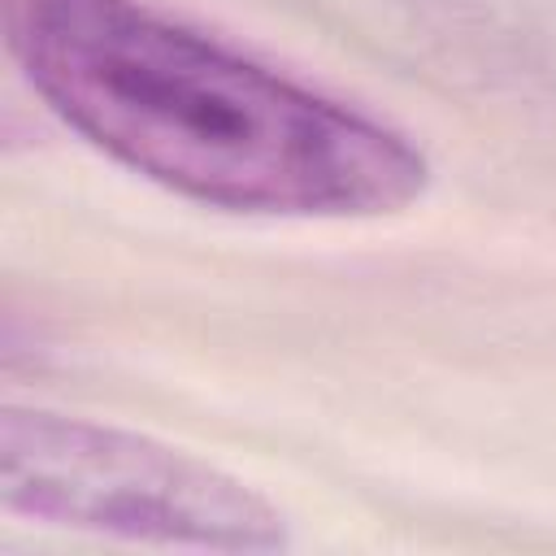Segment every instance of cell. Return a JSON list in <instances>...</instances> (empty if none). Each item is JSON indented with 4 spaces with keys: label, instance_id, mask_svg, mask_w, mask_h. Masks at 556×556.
<instances>
[{
    "label": "cell",
    "instance_id": "cell-2",
    "mask_svg": "<svg viewBox=\"0 0 556 556\" xmlns=\"http://www.w3.org/2000/svg\"><path fill=\"white\" fill-rule=\"evenodd\" d=\"M0 508L161 547L282 552L287 513L252 482L161 439L52 408H4Z\"/></svg>",
    "mask_w": 556,
    "mask_h": 556
},
{
    "label": "cell",
    "instance_id": "cell-1",
    "mask_svg": "<svg viewBox=\"0 0 556 556\" xmlns=\"http://www.w3.org/2000/svg\"><path fill=\"white\" fill-rule=\"evenodd\" d=\"M35 96L96 152L222 213L369 222L413 208L426 152L391 122L143 4L0 0Z\"/></svg>",
    "mask_w": 556,
    "mask_h": 556
}]
</instances>
